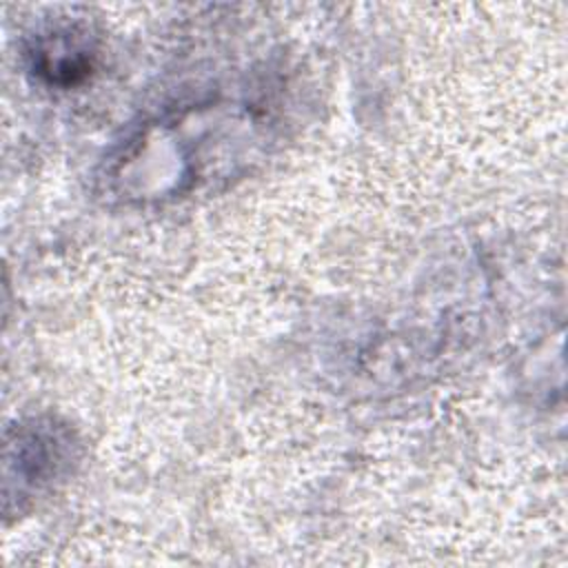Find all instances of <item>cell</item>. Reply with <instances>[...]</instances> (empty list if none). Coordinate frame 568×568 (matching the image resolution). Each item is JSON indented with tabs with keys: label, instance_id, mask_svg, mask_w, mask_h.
<instances>
[{
	"label": "cell",
	"instance_id": "obj_1",
	"mask_svg": "<svg viewBox=\"0 0 568 568\" xmlns=\"http://www.w3.org/2000/svg\"><path fill=\"white\" fill-rule=\"evenodd\" d=\"M75 462L71 430L53 419H29L7 433L4 508L49 490Z\"/></svg>",
	"mask_w": 568,
	"mask_h": 568
},
{
	"label": "cell",
	"instance_id": "obj_2",
	"mask_svg": "<svg viewBox=\"0 0 568 568\" xmlns=\"http://www.w3.org/2000/svg\"><path fill=\"white\" fill-rule=\"evenodd\" d=\"M93 42L87 29L64 24L51 27L33 40L29 49L31 69L51 84H73L91 71Z\"/></svg>",
	"mask_w": 568,
	"mask_h": 568
}]
</instances>
